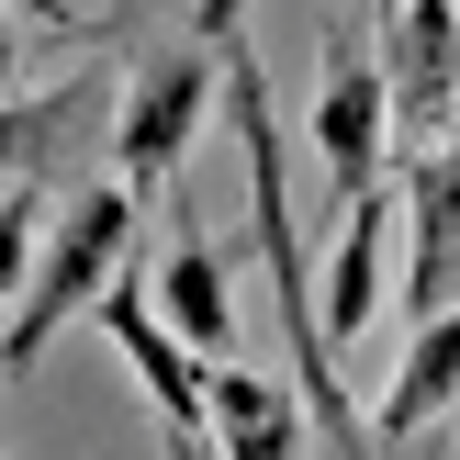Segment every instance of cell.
<instances>
[{
  "mask_svg": "<svg viewBox=\"0 0 460 460\" xmlns=\"http://www.w3.org/2000/svg\"><path fill=\"white\" fill-rule=\"evenodd\" d=\"M191 34L202 45H236L247 34V0H191Z\"/></svg>",
  "mask_w": 460,
  "mask_h": 460,
  "instance_id": "13",
  "label": "cell"
},
{
  "mask_svg": "<svg viewBox=\"0 0 460 460\" xmlns=\"http://www.w3.org/2000/svg\"><path fill=\"white\" fill-rule=\"evenodd\" d=\"M34 12H57V22H67V0H34Z\"/></svg>",
  "mask_w": 460,
  "mask_h": 460,
  "instance_id": "16",
  "label": "cell"
},
{
  "mask_svg": "<svg viewBox=\"0 0 460 460\" xmlns=\"http://www.w3.org/2000/svg\"><path fill=\"white\" fill-rule=\"evenodd\" d=\"M449 404H460V304L416 326V349H404L394 382L371 394V427H382V438H416V427H438Z\"/></svg>",
  "mask_w": 460,
  "mask_h": 460,
  "instance_id": "10",
  "label": "cell"
},
{
  "mask_svg": "<svg viewBox=\"0 0 460 460\" xmlns=\"http://www.w3.org/2000/svg\"><path fill=\"white\" fill-rule=\"evenodd\" d=\"M304 146H314V180H326V214H349L359 191H382V157H394V79H382V34H359V22H337V34H326Z\"/></svg>",
  "mask_w": 460,
  "mask_h": 460,
  "instance_id": "3",
  "label": "cell"
},
{
  "mask_svg": "<svg viewBox=\"0 0 460 460\" xmlns=\"http://www.w3.org/2000/svg\"><path fill=\"white\" fill-rule=\"evenodd\" d=\"M214 90H225V45H202V34H169V45H146V57H135L124 112H112V180H124L135 202L180 180V157H191Z\"/></svg>",
  "mask_w": 460,
  "mask_h": 460,
  "instance_id": "2",
  "label": "cell"
},
{
  "mask_svg": "<svg viewBox=\"0 0 460 460\" xmlns=\"http://www.w3.org/2000/svg\"><path fill=\"white\" fill-rule=\"evenodd\" d=\"M394 12H404V0H371V22H394Z\"/></svg>",
  "mask_w": 460,
  "mask_h": 460,
  "instance_id": "15",
  "label": "cell"
},
{
  "mask_svg": "<svg viewBox=\"0 0 460 460\" xmlns=\"http://www.w3.org/2000/svg\"><path fill=\"white\" fill-rule=\"evenodd\" d=\"M202 438H214V460H314V438H304V394H292V382H270V371H247V359H214Z\"/></svg>",
  "mask_w": 460,
  "mask_h": 460,
  "instance_id": "8",
  "label": "cell"
},
{
  "mask_svg": "<svg viewBox=\"0 0 460 460\" xmlns=\"http://www.w3.org/2000/svg\"><path fill=\"white\" fill-rule=\"evenodd\" d=\"M90 314H102V337L124 349V371L146 382V404H157V438H191V427H202V404H214V359H202L191 337H180L169 314H157V292L135 281V270H112V292H102Z\"/></svg>",
  "mask_w": 460,
  "mask_h": 460,
  "instance_id": "5",
  "label": "cell"
},
{
  "mask_svg": "<svg viewBox=\"0 0 460 460\" xmlns=\"http://www.w3.org/2000/svg\"><path fill=\"white\" fill-rule=\"evenodd\" d=\"M34 247H45V180L22 169L12 191H0V304H22V281H34Z\"/></svg>",
  "mask_w": 460,
  "mask_h": 460,
  "instance_id": "12",
  "label": "cell"
},
{
  "mask_svg": "<svg viewBox=\"0 0 460 460\" xmlns=\"http://www.w3.org/2000/svg\"><path fill=\"white\" fill-rule=\"evenodd\" d=\"M404 214H416V236H404V314H449L460 304V135L449 146H416L404 157Z\"/></svg>",
  "mask_w": 460,
  "mask_h": 460,
  "instance_id": "6",
  "label": "cell"
},
{
  "mask_svg": "<svg viewBox=\"0 0 460 460\" xmlns=\"http://www.w3.org/2000/svg\"><path fill=\"white\" fill-rule=\"evenodd\" d=\"M394 214H404V191H394V180H382V191H359L349 214H337L326 292H314V314H326V349L371 337V314H382V259H394Z\"/></svg>",
  "mask_w": 460,
  "mask_h": 460,
  "instance_id": "7",
  "label": "cell"
},
{
  "mask_svg": "<svg viewBox=\"0 0 460 460\" xmlns=\"http://www.w3.org/2000/svg\"><path fill=\"white\" fill-rule=\"evenodd\" d=\"M79 112H90V79H79V90H45V102H0V180H22Z\"/></svg>",
  "mask_w": 460,
  "mask_h": 460,
  "instance_id": "11",
  "label": "cell"
},
{
  "mask_svg": "<svg viewBox=\"0 0 460 460\" xmlns=\"http://www.w3.org/2000/svg\"><path fill=\"white\" fill-rule=\"evenodd\" d=\"M382 34V79H394V146H449L460 135V0H404Z\"/></svg>",
  "mask_w": 460,
  "mask_h": 460,
  "instance_id": "4",
  "label": "cell"
},
{
  "mask_svg": "<svg viewBox=\"0 0 460 460\" xmlns=\"http://www.w3.org/2000/svg\"><path fill=\"white\" fill-rule=\"evenodd\" d=\"M124 247H135V191H124V180H102V191H79V202L57 214V236L34 247V281H22L12 326H0V382H12V371H34V359H45V337H57V326H79V314L112 292Z\"/></svg>",
  "mask_w": 460,
  "mask_h": 460,
  "instance_id": "1",
  "label": "cell"
},
{
  "mask_svg": "<svg viewBox=\"0 0 460 460\" xmlns=\"http://www.w3.org/2000/svg\"><path fill=\"white\" fill-rule=\"evenodd\" d=\"M12 67H22V34L0 22V102H12Z\"/></svg>",
  "mask_w": 460,
  "mask_h": 460,
  "instance_id": "14",
  "label": "cell"
},
{
  "mask_svg": "<svg viewBox=\"0 0 460 460\" xmlns=\"http://www.w3.org/2000/svg\"><path fill=\"white\" fill-rule=\"evenodd\" d=\"M157 314H169L202 359H236V270H225V247L202 236L191 214H180L169 259H157Z\"/></svg>",
  "mask_w": 460,
  "mask_h": 460,
  "instance_id": "9",
  "label": "cell"
}]
</instances>
